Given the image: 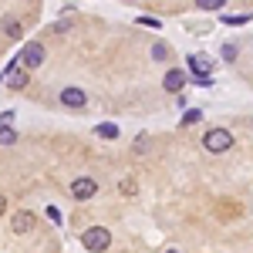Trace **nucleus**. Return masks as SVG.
I'll return each instance as SVG.
<instances>
[{"mask_svg": "<svg viewBox=\"0 0 253 253\" xmlns=\"http://www.w3.org/2000/svg\"><path fill=\"white\" fill-rule=\"evenodd\" d=\"M81 247H84L88 253H105L108 247H112V233H108L105 226H88L84 236H81Z\"/></svg>", "mask_w": 253, "mask_h": 253, "instance_id": "f257e3e1", "label": "nucleus"}, {"mask_svg": "<svg viewBox=\"0 0 253 253\" xmlns=\"http://www.w3.org/2000/svg\"><path fill=\"white\" fill-rule=\"evenodd\" d=\"M203 149H206V152H230V149H233V135H230V132H226V128H210V132H206V135H203Z\"/></svg>", "mask_w": 253, "mask_h": 253, "instance_id": "f03ea898", "label": "nucleus"}, {"mask_svg": "<svg viewBox=\"0 0 253 253\" xmlns=\"http://www.w3.org/2000/svg\"><path fill=\"white\" fill-rule=\"evenodd\" d=\"M44 58H47V51H44V44H38V41H34V44H27V47H24V51H20V68H24V71H34V68H41V64H44Z\"/></svg>", "mask_w": 253, "mask_h": 253, "instance_id": "7ed1b4c3", "label": "nucleus"}, {"mask_svg": "<svg viewBox=\"0 0 253 253\" xmlns=\"http://www.w3.org/2000/svg\"><path fill=\"white\" fill-rule=\"evenodd\" d=\"M95 193H98V182H95V179H88V175H81V179H75V182H71V196H75L78 203L91 199Z\"/></svg>", "mask_w": 253, "mask_h": 253, "instance_id": "20e7f679", "label": "nucleus"}, {"mask_svg": "<svg viewBox=\"0 0 253 253\" xmlns=\"http://www.w3.org/2000/svg\"><path fill=\"white\" fill-rule=\"evenodd\" d=\"M186 64H189V71L196 75V81H203L206 75H213V61L206 58V54H189Z\"/></svg>", "mask_w": 253, "mask_h": 253, "instance_id": "39448f33", "label": "nucleus"}, {"mask_svg": "<svg viewBox=\"0 0 253 253\" xmlns=\"http://www.w3.org/2000/svg\"><path fill=\"white\" fill-rule=\"evenodd\" d=\"M162 88L172 91V95H179V91L186 88V71H182V68H169L166 78H162Z\"/></svg>", "mask_w": 253, "mask_h": 253, "instance_id": "423d86ee", "label": "nucleus"}, {"mask_svg": "<svg viewBox=\"0 0 253 253\" xmlns=\"http://www.w3.org/2000/svg\"><path fill=\"white\" fill-rule=\"evenodd\" d=\"M34 226H38V219H34V213H27V210H20V213L10 219V230H14L17 236H20V233H31Z\"/></svg>", "mask_w": 253, "mask_h": 253, "instance_id": "0eeeda50", "label": "nucleus"}, {"mask_svg": "<svg viewBox=\"0 0 253 253\" xmlns=\"http://www.w3.org/2000/svg\"><path fill=\"white\" fill-rule=\"evenodd\" d=\"M61 105H68V108H84V105H88V95H84V91H81V88H64V91H61Z\"/></svg>", "mask_w": 253, "mask_h": 253, "instance_id": "6e6552de", "label": "nucleus"}, {"mask_svg": "<svg viewBox=\"0 0 253 253\" xmlns=\"http://www.w3.org/2000/svg\"><path fill=\"white\" fill-rule=\"evenodd\" d=\"M7 75H10V78H3V81H7V84H10L14 91H20V88H27V81H31V75H27V71L20 68L17 61H14V64L7 68Z\"/></svg>", "mask_w": 253, "mask_h": 253, "instance_id": "1a4fd4ad", "label": "nucleus"}, {"mask_svg": "<svg viewBox=\"0 0 253 253\" xmlns=\"http://www.w3.org/2000/svg\"><path fill=\"white\" fill-rule=\"evenodd\" d=\"M95 135L98 138H118V125H112V122H101L95 128Z\"/></svg>", "mask_w": 253, "mask_h": 253, "instance_id": "9d476101", "label": "nucleus"}, {"mask_svg": "<svg viewBox=\"0 0 253 253\" xmlns=\"http://www.w3.org/2000/svg\"><path fill=\"white\" fill-rule=\"evenodd\" d=\"M14 142H17V128L0 125V145H14Z\"/></svg>", "mask_w": 253, "mask_h": 253, "instance_id": "9b49d317", "label": "nucleus"}, {"mask_svg": "<svg viewBox=\"0 0 253 253\" xmlns=\"http://www.w3.org/2000/svg\"><path fill=\"white\" fill-rule=\"evenodd\" d=\"M3 31H7V38H20V24H17L14 17L3 20Z\"/></svg>", "mask_w": 253, "mask_h": 253, "instance_id": "f8f14e48", "label": "nucleus"}, {"mask_svg": "<svg viewBox=\"0 0 253 253\" xmlns=\"http://www.w3.org/2000/svg\"><path fill=\"white\" fill-rule=\"evenodd\" d=\"M223 3H226V0H196V7H199V10H219Z\"/></svg>", "mask_w": 253, "mask_h": 253, "instance_id": "ddd939ff", "label": "nucleus"}, {"mask_svg": "<svg viewBox=\"0 0 253 253\" xmlns=\"http://www.w3.org/2000/svg\"><path fill=\"white\" fill-rule=\"evenodd\" d=\"M182 122H186V125H199V122H203V112H199V108H189V112L182 115Z\"/></svg>", "mask_w": 253, "mask_h": 253, "instance_id": "4468645a", "label": "nucleus"}, {"mask_svg": "<svg viewBox=\"0 0 253 253\" xmlns=\"http://www.w3.org/2000/svg\"><path fill=\"white\" fill-rule=\"evenodd\" d=\"M247 14H226V17H223V24H230V27H240V24H247Z\"/></svg>", "mask_w": 253, "mask_h": 253, "instance_id": "2eb2a0df", "label": "nucleus"}, {"mask_svg": "<svg viewBox=\"0 0 253 253\" xmlns=\"http://www.w3.org/2000/svg\"><path fill=\"white\" fill-rule=\"evenodd\" d=\"M152 58L166 61V58H169V47H166V44H152Z\"/></svg>", "mask_w": 253, "mask_h": 253, "instance_id": "dca6fc26", "label": "nucleus"}, {"mask_svg": "<svg viewBox=\"0 0 253 253\" xmlns=\"http://www.w3.org/2000/svg\"><path fill=\"white\" fill-rule=\"evenodd\" d=\"M118 189H122V196H135V193H138V186L132 182V179H125V182H122Z\"/></svg>", "mask_w": 253, "mask_h": 253, "instance_id": "f3484780", "label": "nucleus"}, {"mask_svg": "<svg viewBox=\"0 0 253 253\" xmlns=\"http://www.w3.org/2000/svg\"><path fill=\"white\" fill-rule=\"evenodd\" d=\"M47 219H51L54 226H61V223H64V219H61V213H58V206H47Z\"/></svg>", "mask_w": 253, "mask_h": 253, "instance_id": "a211bd4d", "label": "nucleus"}, {"mask_svg": "<svg viewBox=\"0 0 253 253\" xmlns=\"http://www.w3.org/2000/svg\"><path fill=\"white\" fill-rule=\"evenodd\" d=\"M223 58H226V61H236V44H226V47H223Z\"/></svg>", "mask_w": 253, "mask_h": 253, "instance_id": "6ab92c4d", "label": "nucleus"}, {"mask_svg": "<svg viewBox=\"0 0 253 253\" xmlns=\"http://www.w3.org/2000/svg\"><path fill=\"white\" fill-rule=\"evenodd\" d=\"M138 24H145V27H159L162 20H156V17H138Z\"/></svg>", "mask_w": 253, "mask_h": 253, "instance_id": "aec40b11", "label": "nucleus"}, {"mask_svg": "<svg viewBox=\"0 0 253 253\" xmlns=\"http://www.w3.org/2000/svg\"><path fill=\"white\" fill-rule=\"evenodd\" d=\"M7 213V199H3V196H0V216Z\"/></svg>", "mask_w": 253, "mask_h": 253, "instance_id": "412c9836", "label": "nucleus"}, {"mask_svg": "<svg viewBox=\"0 0 253 253\" xmlns=\"http://www.w3.org/2000/svg\"><path fill=\"white\" fill-rule=\"evenodd\" d=\"M169 253H179V250H169Z\"/></svg>", "mask_w": 253, "mask_h": 253, "instance_id": "4be33fe9", "label": "nucleus"}, {"mask_svg": "<svg viewBox=\"0 0 253 253\" xmlns=\"http://www.w3.org/2000/svg\"><path fill=\"white\" fill-rule=\"evenodd\" d=\"M0 81H3V75H0Z\"/></svg>", "mask_w": 253, "mask_h": 253, "instance_id": "5701e85b", "label": "nucleus"}]
</instances>
